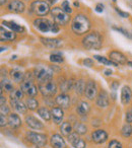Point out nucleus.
<instances>
[{
	"mask_svg": "<svg viewBox=\"0 0 132 148\" xmlns=\"http://www.w3.org/2000/svg\"><path fill=\"white\" fill-rule=\"evenodd\" d=\"M41 42L44 46L50 49H56V48L61 47L62 41L58 39H50V38H41Z\"/></svg>",
	"mask_w": 132,
	"mask_h": 148,
	"instance_id": "25",
	"label": "nucleus"
},
{
	"mask_svg": "<svg viewBox=\"0 0 132 148\" xmlns=\"http://www.w3.org/2000/svg\"><path fill=\"white\" fill-rule=\"evenodd\" d=\"M23 97H25V92L23 91L21 88H19V89H14L12 92L10 93V97L9 99H23Z\"/></svg>",
	"mask_w": 132,
	"mask_h": 148,
	"instance_id": "37",
	"label": "nucleus"
},
{
	"mask_svg": "<svg viewBox=\"0 0 132 148\" xmlns=\"http://www.w3.org/2000/svg\"><path fill=\"white\" fill-rule=\"evenodd\" d=\"M25 138L30 143L37 147H45L48 142V137L46 134L37 133V132H28Z\"/></svg>",
	"mask_w": 132,
	"mask_h": 148,
	"instance_id": "7",
	"label": "nucleus"
},
{
	"mask_svg": "<svg viewBox=\"0 0 132 148\" xmlns=\"http://www.w3.org/2000/svg\"><path fill=\"white\" fill-rule=\"evenodd\" d=\"M109 58L117 65H124L127 63V57L119 51H112L109 55Z\"/></svg>",
	"mask_w": 132,
	"mask_h": 148,
	"instance_id": "18",
	"label": "nucleus"
},
{
	"mask_svg": "<svg viewBox=\"0 0 132 148\" xmlns=\"http://www.w3.org/2000/svg\"><path fill=\"white\" fill-rule=\"evenodd\" d=\"M52 120L55 125H61L64 118V111L60 107H53L51 110Z\"/></svg>",
	"mask_w": 132,
	"mask_h": 148,
	"instance_id": "16",
	"label": "nucleus"
},
{
	"mask_svg": "<svg viewBox=\"0 0 132 148\" xmlns=\"http://www.w3.org/2000/svg\"><path fill=\"white\" fill-rule=\"evenodd\" d=\"M50 61L52 63H62L64 61V59L60 54H52L50 56Z\"/></svg>",
	"mask_w": 132,
	"mask_h": 148,
	"instance_id": "38",
	"label": "nucleus"
},
{
	"mask_svg": "<svg viewBox=\"0 0 132 148\" xmlns=\"http://www.w3.org/2000/svg\"><path fill=\"white\" fill-rule=\"evenodd\" d=\"M82 46L87 50H99L103 46V37L98 32L87 34L82 40Z\"/></svg>",
	"mask_w": 132,
	"mask_h": 148,
	"instance_id": "2",
	"label": "nucleus"
},
{
	"mask_svg": "<svg viewBox=\"0 0 132 148\" xmlns=\"http://www.w3.org/2000/svg\"><path fill=\"white\" fill-rule=\"evenodd\" d=\"M76 113L80 117H87L89 113L91 112V105L87 101H80L76 106Z\"/></svg>",
	"mask_w": 132,
	"mask_h": 148,
	"instance_id": "22",
	"label": "nucleus"
},
{
	"mask_svg": "<svg viewBox=\"0 0 132 148\" xmlns=\"http://www.w3.org/2000/svg\"><path fill=\"white\" fill-rule=\"evenodd\" d=\"M61 8L63 9L66 13H68V14H70V13L72 12V9H71L70 5H69V1H67V0H65V1H63V2H62Z\"/></svg>",
	"mask_w": 132,
	"mask_h": 148,
	"instance_id": "40",
	"label": "nucleus"
},
{
	"mask_svg": "<svg viewBox=\"0 0 132 148\" xmlns=\"http://www.w3.org/2000/svg\"><path fill=\"white\" fill-rule=\"evenodd\" d=\"M10 107L12 108L16 113L23 114V115H25L28 111V108H27V106H25V103H23L21 99H10Z\"/></svg>",
	"mask_w": 132,
	"mask_h": 148,
	"instance_id": "21",
	"label": "nucleus"
},
{
	"mask_svg": "<svg viewBox=\"0 0 132 148\" xmlns=\"http://www.w3.org/2000/svg\"><path fill=\"white\" fill-rule=\"evenodd\" d=\"M74 6L78 7V6H79V3H78V2H74Z\"/></svg>",
	"mask_w": 132,
	"mask_h": 148,
	"instance_id": "53",
	"label": "nucleus"
},
{
	"mask_svg": "<svg viewBox=\"0 0 132 148\" xmlns=\"http://www.w3.org/2000/svg\"><path fill=\"white\" fill-rule=\"evenodd\" d=\"M85 84H87V83H85V80H82V79H78V80H76L74 83V86H73L74 91L77 93V95H85Z\"/></svg>",
	"mask_w": 132,
	"mask_h": 148,
	"instance_id": "32",
	"label": "nucleus"
},
{
	"mask_svg": "<svg viewBox=\"0 0 132 148\" xmlns=\"http://www.w3.org/2000/svg\"><path fill=\"white\" fill-rule=\"evenodd\" d=\"M5 3H6V0H1V1H0V4L1 5L5 4Z\"/></svg>",
	"mask_w": 132,
	"mask_h": 148,
	"instance_id": "52",
	"label": "nucleus"
},
{
	"mask_svg": "<svg viewBox=\"0 0 132 148\" xmlns=\"http://www.w3.org/2000/svg\"><path fill=\"white\" fill-rule=\"evenodd\" d=\"M74 83L73 80H63L61 83H60V89H61V92L66 93L67 91H69L71 88H73L74 86Z\"/></svg>",
	"mask_w": 132,
	"mask_h": 148,
	"instance_id": "34",
	"label": "nucleus"
},
{
	"mask_svg": "<svg viewBox=\"0 0 132 148\" xmlns=\"http://www.w3.org/2000/svg\"><path fill=\"white\" fill-rule=\"evenodd\" d=\"M98 85L94 80H89L85 84V97L89 101H93L97 97L98 95Z\"/></svg>",
	"mask_w": 132,
	"mask_h": 148,
	"instance_id": "10",
	"label": "nucleus"
},
{
	"mask_svg": "<svg viewBox=\"0 0 132 148\" xmlns=\"http://www.w3.org/2000/svg\"><path fill=\"white\" fill-rule=\"evenodd\" d=\"M127 63H128V65H129V66H131V67H132V62H131V61L127 62Z\"/></svg>",
	"mask_w": 132,
	"mask_h": 148,
	"instance_id": "54",
	"label": "nucleus"
},
{
	"mask_svg": "<svg viewBox=\"0 0 132 148\" xmlns=\"http://www.w3.org/2000/svg\"><path fill=\"white\" fill-rule=\"evenodd\" d=\"M31 11L37 16H46L51 11L50 4L44 0H36L32 3Z\"/></svg>",
	"mask_w": 132,
	"mask_h": 148,
	"instance_id": "6",
	"label": "nucleus"
},
{
	"mask_svg": "<svg viewBox=\"0 0 132 148\" xmlns=\"http://www.w3.org/2000/svg\"><path fill=\"white\" fill-rule=\"evenodd\" d=\"M105 75H107V76H109V75H111L112 74V70H110V69H107V70H105Z\"/></svg>",
	"mask_w": 132,
	"mask_h": 148,
	"instance_id": "49",
	"label": "nucleus"
},
{
	"mask_svg": "<svg viewBox=\"0 0 132 148\" xmlns=\"http://www.w3.org/2000/svg\"><path fill=\"white\" fill-rule=\"evenodd\" d=\"M56 1H57V0H49V4H54Z\"/></svg>",
	"mask_w": 132,
	"mask_h": 148,
	"instance_id": "51",
	"label": "nucleus"
},
{
	"mask_svg": "<svg viewBox=\"0 0 132 148\" xmlns=\"http://www.w3.org/2000/svg\"><path fill=\"white\" fill-rule=\"evenodd\" d=\"M6 125H8V121H7L6 116L3 115V114H0V126H1V128H3Z\"/></svg>",
	"mask_w": 132,
	"mask_h": 148,
	"instance_id": "41",
	"label": "nucleus"
},
{
	"mask_svg": "<svg viewBox=\"0 0 132 148\" xmlns=\"http://www.w3.org/2000/svg\"><path fill=\"white\" fill-rule=\"evenodd\" d=\"M54 70L47 65H39L34 69V76L39 83H43L53 79Z\"/></svg>",
	"mask_w": 132,
	"mask_h": 148,
	"instance_id": "3",
	"label": "nucleus"
},
{
	"mask_svg": "<svg viewBox=\"0 0 132 148\" xmlns=\"http://www.w3.org/2000/svg\"><path fill=\"white\" fill-rule=\"evenodd\" d=\"M60 132L63 136L68 137L71 133L73 132V127L69 122H62V124L60 125Z\"/></svg>",
	"mask_w": 132,
	"mask_h": 148,
	"instance_id": "29",
	"label": "nucleus"
},
{
	"mask_svg": "<svg viewBox=\"0 0 132 148\" xmlns=\"http://www.w3.org/2000/svg\"><path fill=\"white\" fill-rule=\"evenodd\" d=\"M107 148H123V146H122L120 141H118V140H116V139H113L108 143Z\"/></svg>",
	"mask_w": 132,
	"mask_h": 148,
	"instance_id": "39",
	"label": "nucleus"
},
{
	"mask_svg": "<svg viewBox=\"0 0 132 148\" xmlns=\"http://www.w3.org/2000/svg\"><path fill=\"white\" fill-rule=\"evenodd\" d=\"M73 131L76 132L78 135H85L87 133V127L81 122H76L73 126Z\"/></svg>",
	"mask_w": 132,
	"mask_h": 148,
	"instance_id": "31",
	"label": "nucleus"
},
{
	"mask_svg": "<svg viewBox=\"0 0 132 148\" xmlns=\"http://www.w3.org/2000/svg\"><path fill=\"white\" fill-rule=\"evenodd\" d=\"M0 103H1V106L5 105L6 103V97L3 95V93H1V99H0Z\"/></svg>",
	"mask_w": 132,
	"mask_h": 148,
	"instance_id": "48",
	"label": "nucleus"
},
{
	"mask_svg": "<svg viewBox=\"0 0 132 148\" xmlns=\"http://www.w3.org/2000/svg\"><path fill=\"white\" fill-rule=\"evenodd\" d=\"M50 12H51L53 21L56 25H62V27H63V25H66L70 21V15H69L68 13H66L65 11L62 8H60V7H53Z\"/></svg>",
	"mask_w": 132,
	"mask_h": 148,
	"instance_id": "4",
	"label": "nucleus"
},
{
	"mask_svg": "<svg viewBox=\"0 0 132 148\" xmlns=\"http://www.w3.org/2000/svg\"><path fill=\"white\" fill-rule=\"evenodd\" d=\"M9 11L14 13H23L25 9V5L21 0H11L7 6Z\"/></svg>",
	"mask_w": 132,
	"mask_h": 148,
	"instance_id": "17",
	"label": "nucleus"
},
{
	"mask_svg": "<svg viewBox=\"0 0 132 148\" xmlns=\"http://www.w3.org/2000/svg\"><path fill=\"white\" fill-rule=\"evenodd\" d=\"M113 29H115V31H117V32H119V33H121L123 36H125V37H127V38H132L131 37V35H130L129 33H128L127 31H125L124 29H122V27H113Z\"/></svg>",
	"mask_w": 132,
	"mask_h": 148,
	"instance_id": "42",
	"label": "nucleus"
},
{
	"mask_svg": "<svg viewBox=\"0 0 132 148\" xmlns=\"http://www.w3.org/2000/svg\"><path fill=\"white\" fill-rule=\"evenodd\" d=\"M132 101V90L129 86H124L121 90V103L122 105L127 106Z\"/></svg>",
	"mask_w": 132,
	"mask_h": 148,
	"instance_id": "26",
	"label": "nucleus"
},
{
	"mask_svg": "<svg viewBox=\"0 0 132 148\" xmlns=\"http://www.w3.org/2000/svg\"><path fill=\"white\" fill-rule=\"evenodd\" d=\"M3 25H6L8 29H10L12 32H14V33H23V31H25V29H23V27H21V25H17V23H15L14 21H3L2 23Z\"/></svg>",
	"mask_w": 132,
	"mask_h": 148,
	"instance_id": "30",
	"label": "nucleus"
},
{
	"mask_svg": "<svg viewBox=\"0 0 132 148\" xmlns=\"http://www.w3.org/2000/svg\"><path fill=\"white\" fill-rule=\"evenodd\" d=\"M83 65L87 66V67H93L94 66V60L91 59V58H85L82 61Z\"/></svg>",
	"mask_w": 132,
	"mask_h": 148,
	"instance_id": "44",
	"label": "nucleus"
},
{
	"mask_svg": "<svg viewBox=\"0 0 132 148\" xmlns=\"http://www.w3.org/2000/svg\"><path fill=\"white\" fill-rule=\"evenodd\" d=\"M91 137L96 144H103L108 140V133L103 129H98L93 131Z\"/></svg>",
	"mask_w": 132,
	"mask_h": 148,
	"instance_id": "12",
	"label": "nucleus"
},
{
	"mask_svg": "<svg viewBox=\"0 0 132 148\" xmlns=\"http://www.w3.org/2000/svg\"><path fill=\"white\" fill-rule=\"evenodd\" d=\"M3 90L5 92L11 93L13 90H14V87H13V84L9 79L7 78H2L1 79V93H3Z\"/></svg>",
	"mask_w": 132,
	"mask_h": 148,
	"instance_id": "28",
	"label": "nucleus"
},
{
	"mask_svg": "<svg viewBox=\"0 0 132 148\" xmlns=\"http://www.w3.org/2000/svg\"><path fill=\"white\" fill-rule=\"evenodd\" d=\"M125 119H126V123H132V114H131V112H130L129 110L126 112Z\"/></svg>",
	"mask_w": 132,
	"mask_h": 148,
	"instance_id": "45",
	"label": "nucleus"
},
{
	"mask_svg": "<svg viewBox=\"0 0 132 148\" xmlns=\"http://www.w3.org/2000/svg\"><path fill=\"white\" fill-rule=\"evenodd\" d=\"M15 38H16V35H15L14 32L7 31L6 29L3 27V25L0 27V40H1V42H12L15 40Z\"/></svg>",
	"mask_w": 132,
	"mask_h": 148,
	"instance_id": "24",
	"label": "nucleus"
},
{
	"mask_svg": "<svg viewBox=\"0 0 132 148\" xmlns=\"http://www.w3.org/2000/svg\"><path fill=\"white\" fill-rule=\"evenodd\" d=\"M115 10H116V12H117L118 14H119L121 17H124V18H125V17H128V16H129V14H128L127 12H123V11L120 10V8H118V7H116Z\"/></svg>",
	"mask_w": 132,
	"mask_h": 148,
	"instance_id": "46",
	"label": "nucleus"
},
{
	"mask_svg": "<svg viewBox=\"0 0 132 148\" xmlns=\"http://www.w3.org/2000/svg\"><path fill=\"white\" fill-rule=\"evenodd\" d=\"M50 144L52 148H66V142L61 135L53 134L50 138Z\"/></svg>",
	"mask_w": 132,
	"mask_h": 148,
	"instance_id": "20",
	"label": "nucleus"
},
{
	"mask_svg": "<svg viewBox=\"0 0 132 148\" xmlns=\"http://www.w3.org/2000/svg\"><path fill=\"white\" fill-rule=\"evenodd\" d=\"M38 87H39V91L43 97H53L58 90L57 84L53 79L43 83H39Z\"/></svg>",
	"mask_w": 132,
	"mask_h": 148,
	"instance_id": "5",
	"label": "nucleus"
},
{
	"mask_svg": "<svg viewBox=\"0 0 132 148\" xmlns=\"http://www.w3.org/2000/svg\"><path fill=\"white\" fill-rule=\"evenodd\" d=\"M25 121V124H27L28 127L31 128V129H33V130H43L44 128H45V126L43 125V123H42L40 120H38L37 118L34 117V116H32V115L27 116Z\"/></svg>",
	"mask_w": 132,
	"mask_h": 148,
	"instance_id": "15",
	"label": "nucleus"
},
{
	"mask_svg": "<svg viewBox=\"0 0 132 148\" xmlns=\"http://www.w3.org/2000/svg\"><path fill=\"white\" fill-rule=\"evenodd\" d=\"M70 97L67 93H59L57 97H55V103L58 107L62 108V109H69L70 107Z\"/></svg>",
	"mask_w": 132,
	"mask_h": 148,
	"instance_id": "14",
	"label": "nucleus"
},
{
	"mask_svg": "<svg viewBox=\"0 0 132 148\" xmlns=\"http://www.w3.org/2000/svg\"><path fill=\"white\" fill-rule=\"evenodd\" d=\"M68 141L73 146V148H85L87 147V143L82 138L79 137V135L76 132H72L70 135L67 137Z\"/></svg>",
	"mask_w": 132,
	"mask_h": 148,
	"instance_id": "13",
	"label": "nucleus"
},
{
	"mask_svg": "<svg viewBox=\"0 0 132 148\" xmlns=\"http://www.w3.org/2000/svg\"><path fill=\"white\" fill-rule=\"evenodd\" d=\"M113 1H114V2H115V1H116V0H113Z\"/></svg>",
	"mask_w": 132,
	"mask_h": 148,
	"instance_id": "56",
	"label": "nucleus"
},
{
	"mask_svg": "<svg viewBox=\"0 0 132 148\" xmlns=\"http://www.w3.org/2000/svg\"><path fill=\"white\" fill-rule=\"evenodd\" d=\"M96 11H97V12H103L104 11V5L102 4V3L97 4V6H96Z\"/></svg>",
	"mask_w": 132,
	"mask_h": 148,
	"instance_id": "47",
	"label": "nucleus"
},
{
	"mask_svg": "<svg viewBox=\"0 0 132 148\" xmlns=\"http://www.w3.org/2000/svg\"><path fill=\"white\" fill-rule=\"evenodd\" d=\"M96 103H97L98 107L101 108V109H106V108L109 106L110 97L107 91L104 90V89L100 90V92L98 93L97 97H96Z\"/></svg>",
	"mask_w": 132,
	"mask_h": 148,
	"instance_id": "11",
	"label": "nucleus"
},
{
	"mask_svg": "<svg viewBox=\"0 0 132 148\" xmlns=\"http://www.w3.org/2000/svg\"><path fill=\"white\" fill-rule=\"evenodd\" d=\"M118 86H119V83L118 82H114L113 84H112V88H113V90H115Z\"/></svg>",
	"mask_w": 132,
	"mask_h": 148,
	"instance_id": "50",
	"label": "nucleus"
},
{
	"mask_svg": "<svg viewBox=\"0 0 132 148\" xmlns=\"http://www.w3.org/2000/svg\"><path fill=\"white\" fill-rule=\"evenodd\" d=\"M7 121H8V126L12 129H17L21 126L23 122L21 119L16 113H10L7 116Z\"/></svg>",
	"mask_w": 132,
	"mask_h": 148,
	"instance_id": "23",
	"label": "nucleus"
},
{
	"mask_svg": "<svg viewBox=\"0 0 132 148\" xmlns=\"http://www.w3.org/2000/svg\"><path fill=\"white\" fill-rule=\"evenodd\" d=\"M121 135L124 138H129L132 135V126L130 123H125L121 129Z\"/></svg>",
	"mask_w": 132,
	"mask_h": 148,
	"instance_id": "35",
	"label": "nucleus"
},
{
	"mask_svg": "<svg viewBox=\"0 0 132 148\" xmlns=\"http://www.w3.org/2000/svg\"><path fill=\"white\" fill-rule=\"evenodd\" d=\"M9 74H10V77H11V79H12V81H14V82H16V83L23 82L25 78V72H23V70L19 67H15V68H13V69H11Z\"/></svg>",
	"mask_w": 132,
	"mask_h": 148,
	"instance_id": "19",
	"label": "nucleus"
},
{
	"mask_svg": "<svg viewBox=\"0 0 132 148\" xmlns=\"http://www.w3.org/2000/svg\"><path fill=\"white\" fill-rule=\"evenodd\" d=\"M94 58H95L97 61H99L100 63H102V64H105V65H107V66H118L116 63H114L112 60H110V59H108V58H106V57H103V56H99V55H95L94 56Z\"/></svg>",
	"mask_w": 132,
	"mask_h": 148,
	"instance_id": "36",
	"label": "nucleus"
},
{
	"mask_svg": "<svg viewBox=\"0 0 132 148\" xmlns=\"http://www.w3.org/2000/svg\"><path fill=\"white\" fill-rule=\"evenodd\" d=\"M21 88L23 89L25 95H27L29 97H36L39 93V87H37L33 78H31V77L25 76V80L21 82Z\"/></svg>",
	"mask_w": 132,
	"mask_h": 148,
	"instance_id": "8",
	"label": "nucleus"
},
{
	"mask_svg": "<svg viewBox=\"0 0 132 148\" xmlns=\"http://www.w3.org/2000/svg\"><path fill=\"white\" fill-rule=\"evenodd\" d=\"M0 114H3L5 116H8L10 114V109L6 105H3L0 107Z\"/></svg>",
	"mask_w": 132,
	"mask_h": 148,
	"instance_id": "43",
	"label": "nucleus"
},
{
	"mask_svg": "<svg viewBox=\"0 0 132 148\" xmlns=\"http://www.w3.org/2000/svg\"><path fill=\"white\" fill-rule=\"evenodd\" d=\"M129 111L131 112V114H132V107H131V108H130V109H129Z\"/></svg>",
	"mask_w": 132,
	"mask_h": 148,
	"instance_id": "55",
	"label": "nucleus"
},
{
	"mask_svg": "<svg viewBox=\"0 0 132 148\" xmlns=\"http://www.w3.org/2000/svg\"><path fill=\"white\" fill-rule=\"evenodd\" d=\"M38 115L46 122H50L52 120V115H51V111H49V109L46 107H41L38 109L37 111Z\"/></svg>",
	"mask_w": 132,
	"mask_h": 148,
	"instance_id": "27",
	"label": "nucleus"
},
{
	"mask_svg": "<svg viewBox=\"0 0 132 148\" xmlns=\"http://www.w3.org/2000/svg\"><path fill=\"white\" fill-rule=\"evenodd\" d=\"M71 29L72 32L77 36H81L87 34L91 29V21L89 17L85 14H76L72 19L71 23Z\"/></svg>",
	"mask_w": 132,
	"mask_h": 148,
	"instance_id": "1",
	"label": "nucleus"
},
{
	"mask_svg": "<svg viewBox=\"0 0 132 148\" xmlns=\"http://www.w3.org/2000/svg\"><path fill=\"white\" fill-rule=\"evenodd\" d=\"M25 106L30 111H38L39 109V101L35 97H29L25 101Z\"/></svg>",
	"mask_w": 132,
	"mask_h": 148,
	"instance_id": "33",
	"label": "nucleus"
},
{
	"mask_svg": "<svg viewBox=\"0 0 132 148\" xmlns=\"http://www.w3.org/2000/svg\"><path fill=\"white\" fill-rule=\"evenodd\" d=\"M33 23L36 29H39L42 33H49V32L52 33L54 25H55V23H52L49 19L46 18H36Z\"/></svg>",
	"mask_w": 132,
	"mask_h": 148,
	"instance_id": "9",
	"label": "nucleus"
}]
</instances>
